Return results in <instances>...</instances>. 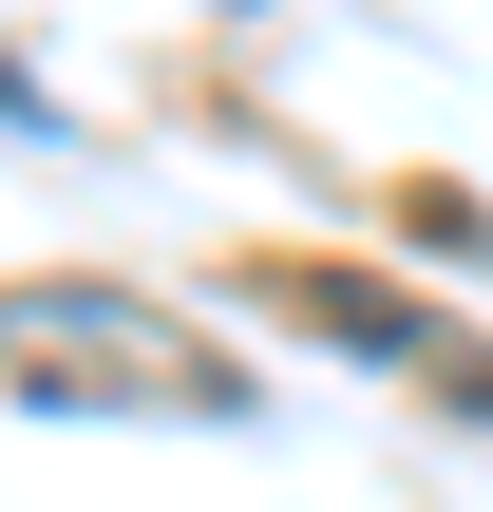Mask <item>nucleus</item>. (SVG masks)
<instances>
[{
    "instance_id": "f257e3e1",
    "label": "nucleus",
    "mask_w": 493,
    "mask_h": 512,
    "mask_svg": "<svg viewBox=\"0 0 493 512\" xmlns=\"http://www.w3.org/2000/svg\"><path fill=\"white\" fill-rule=\"evenodd\" d=\"M0 380L76 399V418H247V361L114 304V285H0Z\"/></svg>"
}]
</instances>
